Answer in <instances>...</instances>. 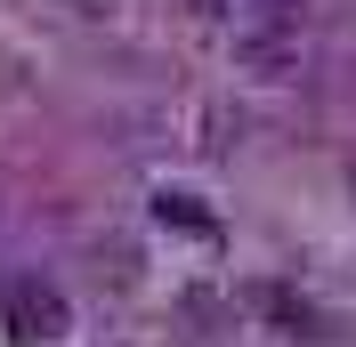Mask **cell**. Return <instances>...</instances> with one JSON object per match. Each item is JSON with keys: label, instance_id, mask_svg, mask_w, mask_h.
Listing matches in <instances>:
<instances>
[{"label": "cell", "instance_id": "cell-1", "mask_svg": "<svg viewBox=\"0 0 356 347\" xmlns=\"http://www.w3.org/2000/svg\"><path fill=\"white\" fill-rule=\"evenodd\" d=\"M154 218L178 226V235H211V210H202L195 194H154Z\"/></svg>", "mask_w": 356, "mask_h": 347}, {"label": "cell", "instance_id": "cell-2", "mask_svg": "<svg viewBox=\"0 0 356 347\" xmlns=\"http://www.w3.org/2000/svg\"><path fill=\"white\" fill-rule=\"evenodd\" d=\"M17 323H24V331H49V339H57V331H65V307L49 299V291H41V299L24 291V299H17Z\"/></svg>", "mask_w": 356, "mask_h": 347}]
</instances>
